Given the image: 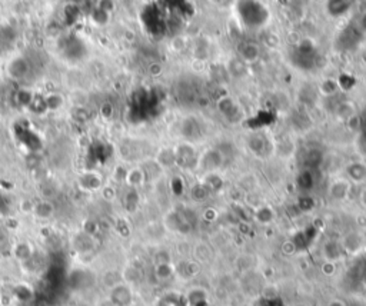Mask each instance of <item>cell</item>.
<instances>
[{"instance_id":"cell-1","label":"cell","mask_w":366,"mask_h":306,"mask_svg":"<svg viewBox=\"0 0 366 306\" xmlns=\"http://www.w3.org/2000/svg\"><path fill=\"white\" fill-rule=\"evenodd\" d=\"M225 160H226V156L220 149H217V147L208 149V150H205L203 153L199 155L196 169L202 171L203 173L217 172L225 165Z\"/></svg>"},{"instance_id":"cell-2","label":"cell","mask_w":366,"mask_h":306,"mask_svg":"<svg viewBox=\"0 0 366 306\" xmlns=\"http://www.w3.org/2000/svg\"><path fill=\"white\" fill-rule=\"evenodd\" d=\"M173 152H175V165L183 168V169H189V168L196 169L199 155L189 142L180 143Z\"/></svg>"},{"instance_id":"cell-3","label":"cell","mask_w":366,"mask_h":306,"mask_svg":"<svg viewBox=\"0 0 366 306\" xmlns=\"http://www.w3.org/2000/svg\"><path fill=\"white\" fill-rule=\"evenodd\" d=\"M339 242L343 249V253L349 256H358L366 249V239L361 232L346 233Z\"/></svg>"},{"instance_id":"cell-4","label":"cell","mask_w":366,"mask_h":306,"mask_svg":"<svg viewBox=\"0 0 366 306\" xmlns=\"http://www.w3.org/2000/svg\"><path fill=\"white\" fill-rule=\"evenodd\" d=\"M248 147L255 156L258 158H267L275 149L276 145L270 143V140L262 133H253L248 137Z\"/></svg>"},{"instance_id":"cell-5","label":"cell","mask_w":366,"mask_h":306,"mask_svg":"<svg viewBox=\"0 0 366 306\" xmlns=\"http://www.w3.org/2000/svg\"><path fill=\"white\" fill-rule=\"evenodd\" d=\"M109 301L113 304V306H130L133 302V291L130 288V285H127L126 282L122 283H116L110 289V295H109Z\"/></svg>"},{"instance_id":"cell-6","label":"cell","mask_w":366,"mask_h":306,"mask_svg":"<svg viewBox=\"0 0 366 306\" xmlns=\"http://www.w3.org/2000/svg\"><path fill=\"white\" fill-rule=\"evenodd\" d=\"M352 190V184L346 179V178H338L333 179L328 187V195L333 199V200H346Z\"/></svg>"},{"instance_id":"cell-7","label":"cell","mask_w":366,"mask_h":306,"mask_svg":"<svg viewBox=\"0 0 366 306\" xmlns=\"http://www.w3.org/2000/svg\"><path fill=\"white\" fill-rule=\"evenodd\" d=\"M188 306H208L210 305V295L203 286H190L183 294Z\"/></svg>"},{"instance_id":"cell-8","label":"cell","mask_w":366,"mask_h":306,"mask_svg":"<svg viewBox=\"0 0 366 306\" xmlns=\"http://www.w3.org/2000/svg\"><path fill=\"white\" fill-rule=\"evenodd\" d=\"M345 178L351 184H366V163L361 160H355L346 165Z\"/></svg>"},{"instance_id":"cell-9","label":"cell","mask_w":366,"mask_h":306,"mask_svg":"<svg viewBox=\"0 0 366 306\" xmlns=\"http://www.w3.org/2000/svg\"><path fill=\"white\" fill-rule=\"evenodd\" d=\"M322 255L325 262H332V263H338L345 257L343 249H342L341 242L335 241V239H329L326 241L323 246H322Z\"/></svg>"},{"instance_id":"cell-10","label":"cell","mask_w":366,"mask_h":306,"mask_svg":"<svg viewBox=\"0 0 366 306\" xmlns=\"http://www.w3.org/2000/svg\"><path fill=\"white\" fill-rule=\"evenodd\" d=\"M156 306H188L186 305V301H185V296L179 292H175V291H169L163 294Z\"/></svg>"},{"instance_id":"cell-11","label":"cell","mask_w":366,"mask_h":306,"mask_svg":"<svg viewBox=\"0 0 366 306\" xmlns=\"http://www.w3.org/2000/svg\"><path fill=\"white\" fill-rule=\"evenodd\" d=\"M239 59L245 63H255L259 59V48L258 45H253L251 42L243 43L239 46Z\"/></svg>"},{"instance_id":"cell-12","label":"cell","mask_w":366,"mask_h":306,"mask_svg":"<svg viewBox=\"0 0 366 306\" xmlns=\"http://www.w3.org/2000/svg\"><path fill=\"white\" fill-rule=\"evenodd\" d=\"M79 184L85 190H98L102 186V179L98 173L89 172L79 178Z\"/></svg>"},{"instance_id":"cell-13","label":"cell","mask_w":366,"mask_h":306,"mask_svg":"<svg viewBox=\"0 0 366 306\" xmlns=\"http://www.w3.org/2000/svg\"><path fill=\"white\" fill-rule=\"evenodd\" d=\"M153 272H155V276H156L157 281L166 282L175 275V266L169 260H166V262H156Z\"/></svg>"},{"instance_id":"cell-14","label":"cell","mask_w":366,"mask_h":306,"mask_svg":"<svg viewBox=\"0 0 366 306\" xmlns=\"http://www.w3.org/2000/svg\"><path fill=\"white\" fill-rule=\"evenodd\" d=\"M33 215L38 219H51L52 216L54 215V205L52 203L51 200H46V199L39 200L38 203H35Z\"/></svg>"},{"instance_id":"cell-15","label":"cell","mask_w":366,"mask_h":306,"mask_svg":"<svg viewBox=\"0 0 366 306\" xmlns=\"http://www.w3.org/2000/svg\"><path fill=\"white\" fill-rule=\"evenodd\" d=\"M199 182H202V184L208 187V190H209L210 193H216V192H219V190L223 187V179L220 178V175H219L217 172L205 173L203 179L202 181H199Z\"/></svg>"},{"instance_id":"cell-16","label":"cell","mask_w":366,"mask_h":306,"mask_svg":"<svg viewBox=\"0 0 366 306\" xmlns=\"http://www.w3.org/2000/svg\"><path fill=\"white\" fill-rule=\"evenodd\" d=\"M198 265L195 262H188V260H183L180 262L177 266H175V275H179L183 281H189L190 278L196 276L198 273Z\"/></svg>"},{"instance_id":"cell-17","label":"cell","mask_w":366,"mask_h":306,"mask_svg":"<svg viewBox=\"0 0 366 306\" xmlns=\"http://www.w3.org/2000/svg\"><path fill=\"white\" fill-rule=\"evenodd\" d=\"M145 181H146V172L143 171L142 168H133V169L127 171L125 182L130 187H139V186L145 184Z\"/></svg>"},{"instance_id":"cell-18","label":"cell","mask_w":366,"mask_h":306,"mask_svg":"<svg viewBox=\"0 0 366 306\" xmlns=\"http://www.w3.org/2000/svg\"><path fill=\"white\" fill-rule=\"evenodd\" d=\"M219 109H220V112H222L226 118H229V119L236 118V115L239 113V108L236 106L235 100L230 98L220 99V102H219Z\"/></svg>"},{"instance_id":"cell-19","label":"cell","mask_w":366,"mask_h":306,"mask_svg":"<svg viewBox=\"0 0 366 306\" xmlns=\"http://www.w3.org/2000/svg\"><path fill=\"white\" fill-rule=\"evenodd\" d=\"M255 219L259 222L261 225H269L270 222H273V219H275V212L267 205L259 206L255 212Z\"/></svg>"},{"instance_id":"cell-20","label":"cell","mask_w":366,"mask_h":306,"mask_svg":"<svg viewBox=\"0 0 366 306\" xmlns=\"http://www.w3.org/2000/svg\"><path fill=\"white\" fill-rule=\"evenodd\" d=\"M210 195H212V193L208 190V187H206L202 182H199V184H196L195 186H192V189H190V196H192V199H193L195 202H205Z\"/></svg>"},{"instance_id":"cell-21","label":"cell","mask_w":366,"mask_h":306,"mask_svg":"<svg viewBox=\"0 0 366 306\" xmlns=\"http://www.w3.org/2000/svg\"><path fill=\"white\" fill-rule=\"evenodd\" d=\"M45 100H46L48 109H51V111H59L64 103V98L60 93H51L46 96Z\"/></svg>"},{"instance_id":"cell-22","label":"cell","mask_w":366,"mask_h":306,"mask_svg":"<svg viewBox=\"0 0 366 306\" xmlns=\"http://www.w3.org/2000/svg\"><path fill=\"white\" fill-rule=\"evenodd\" d=\"M14 253H16V256L19 257L20 260H23V262H27L30 257L33 256V250H32V247L27 245V244H19V245L16 246V249H14Z\"/></svg>"},{"instance_id":"cell-23","label":"cell","mask_w":366,"mask_h":306,"mask_svg":"<svg viewBox=\"0 0 366 306\" xmlns=\"http://www.w3.org/2000/svg\"><path fill=\"white\" fill-rule=\"evenodd\" d=\"M113 106H112V103H109V102H106V103H103L101 106V115L103 119H106V121H109L112 116H113Z\"/></svg>"},{"instance_id":"cell-24","label":"cell","mask_w":366,"mask_h":306,"mask_svg":"<svg viewBox=\"0 0 366 306\" xmlns=\"http://www.w3.org/2000/svg\"><path fill=\"white\" fill-rule=\"evenodd\" d=\"M148 73L153 76V77H157V76H160V74L163 73V66L160 63H157V61H153V63L149 64V67H148Z\"/></svg>"},{"instance_id":"cell-25","label":"cell","mask_w":366,"mask_h":306,"mask_svg":"<svg viewBox=\"0 0 366 306\" xmlns=\"http://www.w3.org/2000/svg\"><path fill=\"white\" fill-rule=\"evenodd\" d=\"M335 270H336V263H332V262H323V265H322V272H323V275H326V276H332V275L335 273Z\"/></svg>"},{"instance_id":"cell-26","label":"cell","mask_w":366,"mask_h":306,"mask_svg":"<svg viewBox=\"0 0 366 306\" xmlns=\"http://www.w3.org/2000/svg\"><path fill=\"white\" fill-rule=\"evenodd\" d=\"M33 208H35V203L32 200H29V199L23 200L22 205H20L22 212H25V213H33Z\"/></svg>"},{"instance_id":"cell-27","label":"cell","mask_w":366,"mask_h":306,"mask_svg":"<svg viewBox=\"0 0 366 306\" xmlns=\"http://www.w3.org/2000/svg\"><path fill=\"white\" fill-rule=\"evenodd\" d=\"M325 306H348L346 305V302L341 299V298H332V299H329L328 302H326V305Z\"/></svg>"},{"instance_id":"cell-28","label":"cell","mask_w":366,"mask_h":306,"mask_svg":"<svg viewBox=\"0 0 366 306\" xmlns=\"http://www.w3.org/2000/svg\"><path fill=\"white\" fill-rule=\"evenodd\" d=\"M103 197L106 199V200H112L114 197V190L112 187H109V186H106V187H103Z\"/></svg>"},{"instance_id":"cell-29","label":"cell","mask_w":366,"mask_h":306,"mask_svg":"<svg viewBox=\"0 0 366 306\" xmlns=\"http://www.w3.org/2000/svg\"><path fill=\"white\" fill-rule=\"evenodd\" d=\"M359 200L362 202V205L366 208V186L365 187H362V190H361V195H359Z\"/></svg>"},{"instance_id":"cell-30","label":"cell","mask_w":366,"mask_h":306,"mask_svg":"<svg viewBox=\"0 0 366 306\" xmlns=\"http://www.w3.org/2000/svg\"><path fill=\"white\" fill-rule=\"evenodd\" d=\"M208 306H212V304H210V305H208Z\"/></svg>"}]
</instances>
